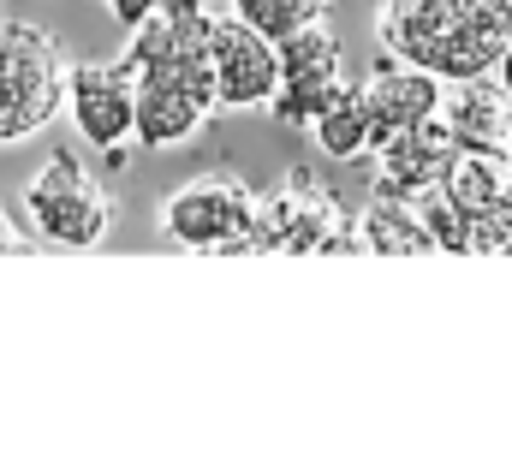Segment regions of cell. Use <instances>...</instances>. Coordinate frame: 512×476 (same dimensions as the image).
<instances>
[{"label": "cell", "instance_id": "obj_1", "mask_svg": "<svg viewBox=\"0 0 512 476\" xmlns=\"http://www.w3.org/2000/svg\"><path fill=\"white\" fill-rule=\"evenodd\" d=\"M376 42L447 84L489 78L512 48V0H382Z\"/></svg>", "mask_w": 512, "mask_h": 476}, {"label": "cell", "instance_id": "obj_2", "mask_svg": "<svg viewBox=\"0 0 512 476\" xmlns=\"http://www.w3.org/2000/svg\"><path fill=\"white\" fill-rule=\"evenodd\" d=\"M215 30L221 18L209 12V0H167L161 12H149L131 30L126 66L137 78H173L191 96H203L209 108H221V72H215Z\"/></svg>", "mask_w": 512, "mask_h": 476}, {"label": "cell", "instance_id": "obj_3", "mask_svg": "<svg viewBox=\"0 0 512 476\" xmlns=\"http://www.w3.org/2000/svg\"><path fill=\"white\" fill-rule=\"evenodd\" d=\"M256 197L233 167H209L185 179L161 203V233L179 250H221V256H256Z\"/></svg>", "mask_w": 512, "mask_h": 476}, {"label": "cell", "instance_id": "obj_4", "mask_svg": "<svg viewBox=\"0 0 512 476\" xmlns=\"http://www.w3.org/2000/svg\"><path fill=\"white\" fill-rule=\"evenodd\" d=\"M24 209L36 238H48L54 250H96L114 233V191L66 149L48 155L42 173L24 185Z\"/></svg>", "mask_w": 512, "mask_h": 476}, {"label": "cell", "instance_id": "obj_5", "mask_svg": "<svg viewBox=\"0 0 512 476\" xmlns=\"http://www.w3.org/2000/svg\"><path fill=\"white\" fill-rule=\"evenodd\" d=\"M66 108L72 125L84 131V143L108 149L120 161V149L137 143V72L120 60H78L66 72Z\"/></svg>", "mask_w": 512, "mask_h": 476}, {"label": "cell", "instance_id": "obj_6", "mask_svg": "<svg viewBox=\"0 0 512 476\" xmlns=\"http://www.w3.org/2000/svg\"><path fill=\"white\" fill-rule=\"evenodd\" d=\"M370 161H376V191H382V197H411V203H423L429 191H441V185H447V167L459 161V137H453V125H447V108L435 119H423V125H411V131H399V137L382 143Z\"/></svg>", "mask_w": 512, "mask_h": 476}, {"label": "cell", "instance_id": "obj_7", "mask_svg": "<svg viewBox=\"0 0 512 476\" xmlns=\"http://www.w3.org/2000/svg\"><path fill=\"white\" fill-rule=\"evenodd\" d=\"M358 96H364V108H370L376 149H382L399 131H411V125H423V119H435L447 108V78H435V72H423V66H411V60L382 54V66L358 84Z\"/></svg>", "mask_w": 512, "mask_h": 476}, {"label": "cell", "instance_id": "obj_8", "mask_svg": "<svg viewBox=\"0 0 512 476\" xmlns=\"http://www.w3.org/2000/svg\"><path fill=\"white\" fill-rule=\"evenodd\" d=\"M215 72H221V108H268L280 90V42L233 12L215 30Z\"/></svg>", "mask_w": 512, "mask_h": 476}, {"label": "cell", "instance_id": "obj_9", "mask_svg": "<svg viewBox=\"0 0 512 476\" xmlns=\"http://www.w3.org/2000/svg\"><path fill=\"white\" fill-rule=\"evenodd\" d=\"M447 125L459 137V149H483V155H512V90L489 78H465L447 96Z\"/></svg>", "mask_w": 512, "mask_h": 476}, {"label": "cell", "instance_id": "obj_10", "mask_svg": "<svg viewBox=\"0 0 512 476\" xmlns=\"http://www.w3.org/2000/svg\"><path fill=\"white\" fill-rule=\"evenodd\" d=\"M215 114L203 96H191L173 78H137V143L143 149H179L203 131V119Z\"/></svg>", "mask_w": 512, "mask_h": 476}, {"label": "cell", "instance_id": "obj_11", "mask_svg": "<svg viewBox=\"0 0 512 476\" xmlns=\"http://www.w3.org/2000/svg\"><path fill=\"white\" fill-rule=\"evenodd\" d=\"M358 227H364L370 256H435L441 250V238L429 233V221L411 197H382L376 191V203L358 215Z\"/></svg>", "mask_w": 512, "mask_h": 476}, {"label": "cell", "instance_id": "obj_12", "mask_svg": "<svg viewBox=\"0 0 512 476\" xmlns=\"http://www.w3.org/2000/svg\"><path fill=\"white\" fill-rule=\"evenodd\" d=\"M471 221L489 215L495 203L512 197V155H483V149H459V161L447 167V185H441Z\"/></svg>", "mask_w": 512, "mask_h": 476}, {"label": "cell", "instance_id": "obj_13", "mask_svg": "<svg viewBox=\"0 0 512 476\" xmlns=\"http://www.w3.org/2000/svg\"><path fill=\"white\" fill-rule=\"evenodd\" d=\"M310 131H316V143H322L328 161H364V155H376V125H370V108H364L358 90H346Z\"/></svg>", "mask_w": 512, "mask_h": 476}, {"label": "cell", "instance_id": "obj_14", "mask_svg": "<svg viewBox=\"0 0 512 476\" xmlns=\"http://www.w3.org/2000/svg\"><path fill=\"white\" fill-rule=\"evenodd\" d=\"M334 72H346V54H340V36L328 30V18L310 30H292L280 42V78H334Z\"/></svg>", "mask_w": 512, "mask_h": 476}, {"label": "cell", "instance_id": "obj_15", "mask_svg": "<svg viewBox=\"0 0 512 476\" xmlns=\"http://www.w3.org/2000/svg\"><path fill=\"white\" fill-rule=\"evenodd\" d=\"M346 90H352V84H346V72H334V78H280V90H274L268 114L280 119V125H316V119L328 114Z\"/></svg>", "mask_w": 512, "mask_h": 476}, {"label": "cell", "instance_id": "obj_16", "mask_svg": "<svg viewBox=\"0 0 512 476\" xmlns=\"http://www.w3.org/2000/svg\"><path fill=\"white\" fill-rule=\"evenodd\" d=\"M239 18H251L256 30H268L274 42H286L292 30H310L328 18V0H233Z\"/></svg>", "mask_w": 512, "mask_h": 476}, {"label": "cell", "instance_id": "obj_17", "mask_svg": "<svg viewBox=\"0 0 512 476\" xmlns=\"http://www.w3.org/2000/svg\"><path fill=\"white\" fill-rule=\"evenodd\" d=\"M60 108H66L60 96H30V90H18V84H0V143H24V137H36Z\"/></svg>", "mask_w": 512, "mask_h": 476}, {"label": "cell", "instance_id": "obj_18", "mask_svg": "<svg viewBox=\"0 0 512 476\" xmlns=\"http://www.w3.org/2000/svg\"><path fill=\"white\" fill-rule=\"evenodd\" d=\"M423 221H429V233L441 238V250H453V256H471V215L447 197V191H429L423 203Z\"/></svg>", "mask_w": 512, "mask_h": 476}, {"label": "cell", "instance_id": "obj_19", "mask_svg": "<svg viewBox=\"0 0 512 476\" xmlns=\"http://www.w3.org/2000/svg\"><path fill=\"white\" fill-rule=\"evenodd\" d=\"M102 6L114 12V24H126V30H137V24H143L149 12H161L167 0H102Z\"/></svg>", "mask_w": 512, "mask_h": 476}, {"label": "cell", "instance_id": "obj_20", "mask_svg": "<svg viewBox=\"0 0 512 476\" xmlns=\"http://www.w3.org/2000/svg\"><path fill=\"white\" fill-rule=\"evenodd\" d=\"M18 250H24V233H18V221L0 209V256H18Z\"/></svg>", "mask_w": 512, "mask_h": 476}, {"label": "cell", "instance_id": "obj_21", "mask_svg": "<svg viewBox=\"0 0 512 476\" xmlns=\"http://www.w3.org/2000/svg\"><path fill=\"white\" fill-rule=\"evenodd\" d=\"M495 78H501V84H507V90H512V48H507V54H501V66H495Z\"/></svg>", "mask_w": 512, "mask_h": 476}]
</instances>
